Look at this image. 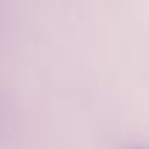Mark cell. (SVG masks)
Wrapping results in <instances>:
<instances>
[{
	"label": "cell",
	"mask_w": 149,
	"mask_h": 149,
	"mask_svg": "<svg viewBox=\"0 0 149 149\" xmlns=\"http://www.w3.org/2000/svg\"><path fill=\"white\" fill-rule=\"evenodd\" d=\"M133 149H149V146H133Z\"/></svg>",
	"instance_id": "6da1fadb"
}]
</instances>
